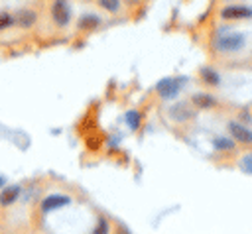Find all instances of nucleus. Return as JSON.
Masks as SVG:
<instances>
[{
	"label": "nucleus",
	"mask_w": 252,
	"mask_h": 234,
	"mask_svg": "<svg viewBox=\"0 0 252 234\" xmlns=\"http://www.w3.org/2000/svg\"><path fill=\"white\" fill-rule=\"evenodd\" d=\"M49 18H51L55 28L65 29L71 24V18H73L69 0H53L51 6H49Z\"/></svg>",
	"instance_id": "1"
},
{
	"label": "nucleus",
	"mask_w": 252,
	"mask_h": 234,
	"mask_svg": "<svg viewBox=\"0 0 252 234\" xmlns=\"http://www.w3.org/2000/svg\"><path fill=\"white\" fill-rule=\"evenodd\" d=\"M140 120H142L140 112H136V110H130V112H126V122H128V126H130L132 130H136V128L140 126Z\"/></svg>",
	"instance_id": "15"
},
{
	"label": "nucleus",
	"mask_w": 252,
	"mask_h": 234,
	"mask_svg": "<svg viewBox=\"0 0 252 234\" xmlns=\"http://www.w3.org/2000/svg\"><path fill=\"white\" fill-rule=\"evenodd\" d=\"M191 102L195 106H199V108H211V106L217 104V98L213 94H207V92H195L191 96Z\"/></svg>",
	"instance_id": "11"
},
{
	"label": "nucleus",
	"mask_w": 252,
	"mask_h": 234,
	"mask_svg": "<svg viewBox=\"0 0 252 234\" xmlns=\"http://www.w3.org/2000/svg\"><path fill=\"white\" fill-rule=\"evenodd\" d=\"M228 132H230V136H232L236 142H242V144H252V130H248L244 124H238V122H228Z\"/></svg>",
	"instance_id": "7"
},
{
	"label": "nucleus",
	"mask_w": 252,
	"mask_h": 234,
	"mask_svg": "<svg viewBox=\"0 0 252 234\" xmlns=\"http://www.w3.org/2000/svg\"><path fill=\"white\" fill-rule=\"evenodd\" d=\"M100 16H96V14H83L79 20H77V29L79 31H93V29H96L98 26H100Z\"/></svg>",
	"instance_id": "9"
},
{
	"label": "nucleus",
	"mask_w": 252,
	"mask_h": 234,
	"mask_svg": "<svg viewBox=\"0 0 252 234\" xmlns=\"http://www.w3.org/2000/svg\"><path fill=\"white\" fill-rule=\"evenodd\" d=\"M250 16H252V8L240 6V4H230L220 10L222 20H240V18H250Z\"/></svg>",
	"instance_id": "5"
},
{
	"label": "nucleus",
	"mask_w": 252,
	"mask_h": 234,
	"mask_svg": "<svg viewBox=\"0 0 252 234\" xmlns=\"http://www.w3.org/2000/svg\"><path fill=\"white\" fill-rule=\"evenodd\" d=\"M14 26V14L8 10H0V31H6Z\"/></svg>",
	"instance_id": "14"
},
{
	"label": "nucleus",
	"mask_w": 252,
	"mask_h": 234,
	"mask_svg": "<svg viewBox=\"0 0 252 234\" xmlns=\"http://www.w3.org/2000/svg\"><path fill=\"white\" fill-rule=\"evenodd\" d=\"M94 234H108V222L104 218L98 220V226L94 228Z\"/></svg>",
	"instance_id": "18"
},
{
	"label": "nucleus",
	"mask_w": 252,
	"mask_h": 234,
	"mask_svg": "<svg viewBox=\"0 0 252 234\" xmlns=\"http://www.w3.org/2000/svg\"><path fill=\"white\" fill-rule=\"evenodd\" d=\"M96 6L108 14H118L122 10V0H96Z\"/></svg>",
	"instance_id": "13"
},
{
	"label": "nucleus",
	"mask_w": 252,
	"mask_h": 234,
	"mask_svg": "<svg viewBox=\"0 0 252 234\" xmlns=\"http://www.w3.org/2000/svg\"><path fill=\"white\" fill-rule=\"evenodd\" d=\"M71 199L67 195H49L41 201V210L43 212H49V210H55V208H61L65 205H69Z\"/></svg>",
	"instance_id": "8"
},
{
	"label": "nucleus",
	"mask_w": 252,
	"mask_h": 234,
	"mask_svg": "<svg viewBox=\"0 0 252 234\" xmlns=\"http://www.w3.org/2000/svg\"><path fill=\"white\" fill-rule=\"evenodd\" d=\"M213 146L217 149H232L234 147V142L232 140H226V138H215L213 140Z\"/></svg>",
	"instance_id": "16"
},
{
	"label": "nucleus",
	"mask_w": 252,
	"mask_h": 234,
	"mask_svg": "<svg viewBox=\"0 0 252 234\" xmlns=\"http://www.w3.org/2000/svg\"><path fill=\"white\" fill-rule=\"evenodd\" d=\"M244 43H246V39H244L242 33H224V35H220V37L217 39V47H219V51H222V53L240 51V49L244 47Z\"/></svg>",
	"instance_id": "3"
},
{
	"label": "nucleus",
	"mask_w": 252,
	"mask_h": 234,
	"mask_svg": "<svg viewBox=\"0 0 252 234\" xmlns=\"http://www.w3.org/2000/svg\"><path fill=\"white\" fill-rule=\"evenodd\" d=\"M20 193H22V187H20V185L4 187V189L0 191V205H2V206H10V205H14V201L20 197Z\"/></svg>",
	"instance_id": "10"
},
{
	"label": "nucleus",
	"mask_w": 252,
	"mask_h": 234,
	"mask_svg": "<svg viewBox=\"0 0 252 234\" xmlns=\"http://www.w3.org/2000/svg\"><path fill=\"white\" fill-rule=\"evenodd\" d=\"M169 116L175 122H185V120H191L195 116V110L187 102H177V104H173L169 108Z\"/></svg>",
	"instance_id": "6"
},
{
	"label": "nucleus",
	"mask_w": 252,
	"mask_h": 234,
	"mask_svg": "<svg viewBox=\"0 0 252 234\" xmlns=\"http://www.w3.org/2000/svg\"><path fill=\"white\" fill-rule=\"evenodd\" d=\"M199 77H201L203 83L209 85V87H217V85L220 83L219 73H217L215 69H211V67H201V69H199Z\"/></svg>",
	"instance_id": "12"
},
{
	"label": "nucleus",
	"mask_w": 252,
	"mask_h": 234,
	"mask_svg": "<svg viewBox=\"0 0 252 234\" xmlns=\"http://www.w3.org/2000/svg\"><path fill=\"white\" fill-rule=\"evenodd\" d=\"M179 88H181V79H161L158 85H156V92L161 96V98H165V100H171V98H175V94L179 92Z\"/></svg>",
	"instance_id": "4"
},
{
	"label": "nucleus",
	"mask_w": 252,
	"mask_h": 234,
	"mask_svg": "<svg viewBox=\"0 0 252 234\" xmlns=\"http://www.w3.org/2000/svg\"><path fill=\"white\" fill-rule=\"evenodd\" d=\"M240 165H242V169H244L246 173L252 175V155H244L242 161H240Z\"/></svg>",
	"instance_id": "17"
},
{
	"label": "nucleus",
	"mask_w": 252,
	"mask_h": 234,
	"mask_svg": "<svg viewBox=\"0 0 252 234\" xmlns=\"http://www.w3.org/2000/svg\"><path fill=\"white\" fill-rule=\"evenodd\" d=\"M37 20H39L37 10L30 8V6H24L14 12V26L20 29H33L37 26Z\"/></svg>",
	"instance_id": "2"
},
{
	"label": "nucleus",
	"mask_w": 252,
	"mask_h": 234,
	"mask_svg": "<svg viewBox=\"0 0 252 234\" xmlns=\"http://www.w3.org/2000/svg\"><path fill=\"white\" fill-rule=\"evenodd\" d=\"M4 183H6V177H2V175H0V189L4 187Z\"/></svg>",
	"instance_id": "19"
}]
</instances>
